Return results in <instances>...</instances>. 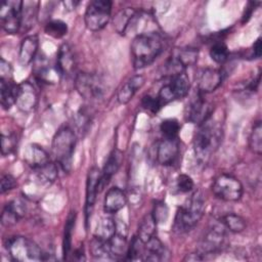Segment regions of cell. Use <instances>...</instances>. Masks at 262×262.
<instances>
[{"label": "cell", "instance_id": "cell-3", "mask_svg": "<svg viewBox=\"0 0 262 262\" xmlns=\"http://www.w3.org/2000/svg\"><path fill=\"white\" fill-rule=\"evenodd\" d=\"M205 200L201 190L194 191L176 212L173 228L183 233L192 229L202 219L205 212Z\"/></svg>", "mask_w": 262, "mask_h": 262}, {"label": "cell", "instance_id": "cell-34", "mask_svg": "<svg viewBox=\"0 0 262 262\" xmlns=\"http://www.w3.org/2000/svg\"><path fill=\"white\" fill-rule=\"evenodd\" d=\"M76 222V213L71 212L69 215L66 225H64V231H63V239H62V253H63V259H67L70 251H71V245H72V235L73 230L75 227Z\"/></svg>", "mask_w": 262, "mask_h": 262}, {"label": "cell", "instance_id": "cell-48", "mask_svg": "<svg viewBox=\"0 0 262 262\" xmlns=\"http://www.w3.org/2000/svg\"><path fill=\"white\" fill-rule=\"evenodd\" d=\"M258 4L256 2H249L248 6L246 7V10H245V14L243 16V23L245 21H248V19L251 17L252 15V12L254 11V8H255V5Z\"/></svg>", "mask_w": 262, "mask_h": 262}, {"label": "cell", "instance_id": "cell-45", "mask_svg": "<svg viewBox=\"0 0 262 262\" xmlns=\"http://www.w3.org/2000/svg\"><path fill=\"white\" fill-rule=\"evenodd\" d=\"M0 81L13 82V80H12V67L4 58L0 59Z\"/></svg>", "mask_w": 262, "mask_h": 262}, {"label": "cell", "instance_id": "cell-24", "mask_svg": "<svg viewBox=\"0 0 262 262\" xmlns=\"http://www.w3.org/2000/svg\"><path fill=\"white\" fill-rule=\"evenodd\" d=\"M27 163L34 169H38L50 162V158L46 150L37 144H31L25 156Z\"/></svg>", "mask_w": 262, "mask_h": 262}, {"label": "cell", "instance_id": "cell-11", "mask_svg": "<svg viewBox=\"0 0 262 262\" xmlns=\"http://www.w3.org/2000/svg\"><path fill=\"white\" fill-rule=\"evenodd\" d=\"M38 91L35 85L29 81L17 84L15 104L24 113H30L38 104Z\"/></svg>", "mask_w": 262, "mask_h": 262}, {"label": "cell", "instance_id": "cell-28", "mask_svg": "<svg viewBox=\"0 0 262 262\" xmlns=\"http://www.w3.org/2000/svg\"><path fill=\"white\" fill-rule=\"evenodd\" d=\"M156 225H157V222L151 213L144 215V217L141 219L140 224L138 226L137 237L143 244H145L154 236L155 230H156Z\"/></svg>", "mask_w": 262, "mask_h": 262}, {"label": "cell", "instance_id": "cell-41", "mask_svg": "<svg viewBox=\"0 0 262 262\" xmlns=\"http://www.w3.org/2000/svg\"><path fill=\"white\" fill-rule=\"evenodd\" d=\"M17 145V138L14 134H2L1 135V152L3 156L12 154Z\"/></svg>", "mask_w": 262, "mask_h": 262}, {"label": "cell", "instance_id": "cell-6", "mask_svg": "<svg viewBox=\"0 0 262 262\" xmlns=\"http://www.w3.org/2000/svg\"><path fill=\"white\" fill-rule=\"evenodd\" d=\"M112 2L108 0L91 1L85 11L84 21L88 30L96 32L103 29L111 18Z\"/></svg>", "mask_w": 262, "mask_h": 262}, {"label": "cell", "instance_id": "cell-2", "mask_svg": "<svg viewBox=\"0 0 262 262\" xmlns=\"http://www.w3.org/2000/svg\"><path fill=\"white\" fill-rule=\"evenodd\" d=\"M222 128L220 123L209 117L199 125L193 138V151L196 160L204 164L218 149L222 141Z\"/></svg>", "mask_w": 262, "mask_h": 262}, {"label": "cell", "instance_id": "cell-36", "mask_svg": "<svg viewBox=\"0 0 262 262\" xmlns=\"http://www.w3.org/2000/svg\"><path fill=\"white\" fill-rule=\"evenodd\" d=\"M44 31L48 36L55 39H59L67 35L68 26L64 21L60 19H52L45 25Z\"/></svg>", "mask_w": 262, "mask_h": 262}, {"label": "cell", "instance_id": "cell-35", "mask_svg": "<svg viewBox=\"0 0 262 262\" xmlns=\"http://www.w3.org/2000/svg\"><path fill=\"white\" fill-rule=\"evenodd\" d=\"M174 56L185 69L187 67L193 66L196 62L198 57H199V51H198V49H195L193 47L180 48L176 51Z\"/></svg>", "mask_w": 262, "mask_h": 262}, {"label": "cell", "instance_id": "cell-22", "mask_svg": "<svg viewBox=\"0 0 262 262\" xmlns=\"http://www.w3.org/2000/svg\"><path fill=\"white\" fill-rule=\"evenodd\" d=\"M76 60L72 48L69 44H62L59 47L56 59V67L60 71L61 75L71 74L75 69Z\"/></svg>", "mask_w": 262, "mask_h": 262}, {"label": "cell", "instance_id": "cell-33", "mask_svg": "<svg viewBox=\"0 0 262 262\" xmlns=\"http://www.w3.org/2000/svg\"><path fill=\"white\" fill-rule=\"evenodd\" d=\"M221 223L225 226L226 229L233 233L242 232L246 228L245 219L242 216L234 213H227L226 215L222 216Z\"/></svg>", "mask_w": 262, "mask_h": 262}, {"label": "cell", "instance_id": "cell-8", "mask_svg": "<svg viewBox=\"0 0 262 262\" xmlns=\"http://www.w3.org/2000/svg\"><path fill=\"white\" fill-rule=\"evenodd\" d=\"M23 2L19 0L3 1L0 8L1 26L8 34H14L21 28Z\"/></svg>", "mask_w": 262, "mask_h": 262}, {"label": "cell", "instance_id": "cell-40", "mask_svg": "<svg viewBox=\"0 0 262 262\" xmlns=\"http://www.w3.org/2000/svg\"><path fill=\"white\" fill-rule=\"evenodd\" d=\"M144 254V244L137 237L134 236L127 249V259L129 260H138L142 259Z\"/></svg>", "mask_w": 262, "mask_h": 262}, {"label": "cell", "instance_id": "cell-17", "mask_svg": "<svg viewBox=\"0 0 262 262\" xmlns=\"http://www.w3.org/2000/svg\"><path fill=\"white\" fill-rule=\"evenodd\" d=\"M127 196L125 192L117 187L114 186L107 190L103 201V211L106 214H115L119 212L126 206Z\"/></svg>", "mask_w": 262, "mask_h": 262}, {"label": "cell", "instance_id": "cell-9", "mask_svg": "<svg viewBox=\"0 0 262 262\" xmlns=\"http://www.w3.org/2000/svg\"><path fill=\"white\" fill-rule=\"evenodd\" d=\"M226 242L225 226L222 223L214 224L208 228L202 237L198 252L204 257L218 253L224 247Z\"/></svg>", "mask_w": 262, "mask_h": 262}, {"label": "cell", "instance_id": "cell-37", "mask_svg": "<svg viewBox=\"0 0 262 262\" xmlns=\"http://www.w3.org/2000/svg\"><path fill=\"white\" fill-rule=\"evenodd\" d=\"M249 146L253 152L261 155L262 152V126L261 122L257 121L251 131L249 137Z\"/></svg>", "mask_w": 262, "mask_h": 262}, {"label": "cell", "instance_id": "cell-32", "mask_svg": "<svg viewBox=\"0 0 262 262\" xmlns=\"http://www.w3.org/2000/svg\"><path fill=\"white\" fill-rule=\"evenodd\" d=\"M60 77H61V73L56 67V64L55 67L45 64L43 67H40L36 73V78L42 83H47V84L57 83Z\"/></svg>", "mask_w": 262, "mask_h": 262}, {"label": "cell", "instance_id": "cell-1", "mask_svg": "<svg viewBox=\"0 0 262 262\" xmlns=\"http://www.w3.org/2000/svg\"><path fill=\"white\" fill-rule=\"evenodd\" d=\"M163 39L157 32L140 33L132 40L130 49L134 69L150 66L163 51Z\"/></svg>", "mask_w": 262, "mask_h": 262}, {"label": "cell", "instance_id": "cell-43", "mask_svg": "<svg viewBox=\"0 0 262 262\" xmlns=\"http://www.w3.org/2000/svg\"><path fill=\"white\" fill-rule=\"evenodd\" d=\"M141 104L145 110L151 112L152 114L158 113L162 107L158 97L157 96H151V95L143 96V98L141 100Z\"/></svg>", "mask_w": 262, "mask_h": 262}, {"label": "cell", "instance_id": "cell-30", "mask_svg": "<svg viewBox=\"0 0 262 262\" xmlns=\"http://www.w3.org/2000/svg\"><path fill=\"white\" fill-rule=\"evenodd\" d=\"M90 251L92 256L97 260H107L114 259L108 241H103L97 237H94L90 243Z\"/></svg>", "mask_w": 262, "mask_h": 262}, {"label": "cell", "instance_id": "cell-39", "mask_svg": "<svg viewBox=\"0 0 262 262\" xmlns=\"http://www.w3.org/2000/svg\"><path fill=\"white\" fill-rule=\"evenodd\" d=\"M210 56L217 63L225 62L229 56L227 46L221 41L214 43L210 49Z\"/></svg>", "mask_w": 262, "mask_h": 262}, {"label": "cell", "instance_id": "cell-19", "mask_svg": "<svg viewBox=\"0 0 262 262\" xmlns=\"http://www.w3.org/2000/svg\"><path fill=\"white\" fill-rule=\"evenodd\" d=\"M39 47V40L36 35H30L26 37L19 46V52H18V60L21 66H28L30 64L34 58L36 57V54L38 52Z\"/></svg>", "mask_w": 262, "mask_h": 262}, {"label": "cell", "instance_id": "cell-29", "mask_svg": "<svg viewBox=\"0 0 262 262\" xmlns=\"http://www.w3.org/2000/svg\"><path fill=\"white\" fill-rule=\"evenodd\" d=\"M17 85L13 82L0 81V92H1V105L4 110H9L12 104L15 103Z\"/></svg>", "mask_w": 262, "mask_h": 262}, {"label": "cell", "instance_id": "cell-46", "mask_svg": "<svg viewBox=\"0 0 262 262\" xmlns=\"http://www.w3.org/2000/svg\"><path fill=\"white\" fill-rule=\"evenodd\" d=\"M17 185L16 179L10 175V174H5L2 176L1 178V183H0V190L1 193H5L7 191L12 190L13 188H15Z\"/></svg>", "mask_w": 262, "mask_h": 262}, {"label": "cell", "instance_id": "cell-49", "mask_svg": "<svg viewBox=\"0 0 262 262\" xmlns=\"http://www.w3.org/2000/svg\"><path fill=\"white\" fill-rule=\"evenodd\" d=\"M78 3H79V2H74V1H66V2H63L64 6H66L67 8H71V9L75 8L76 5H78Z\"/></svg>", "mask_w": 262, "mask_h": 262}, {"label": "cell", "instance_id": "cell-38", "mask_svg": "<svg viewBox=\"0 0 262 262\" xmlns=\"http://www.w3.org/2000/svg\"><path fill=\"white\" fill-rule=\"evenodd\" d=\"M160 130L164 138H168V139L178 138V134L180 131V124L176 119H167L161 123Z\"/></svg>", "mask_w": 262, "mask_h": 262}, {"label": "cell", "instance_id": "cell-25", "mask_svg": "<svg viewBox=\"0 0 262 262\" xmlns=\"http://www.w3.org/2000/svg\"><path fill=\"white\" fill-rule=\"evenodd\" d=\"M136 16H137V11L132 7H126L120 10L114 18L115 30L119 34L125 35L129 26L133 24Z\"/></svg>", "mask_w": 262, "mask_h": 262}, {"label": "cell", "instance_id": "cell-7", "mask_svg": "<svg viewBox=\"0 0 262 262\" xmlns=\"http://www.w3.org/2000/svg\"><path fill=\"white\" fill-rule=\"evenodd\" d=\"M212 191L222 201L236 202L243 195V185L232 175L221 174L214 180Z\"/></svg>", "mask_w": 262, "mask_h": 262}, {"label": "cell", "instance_id": "cell-20", "mask_svg": "<svg viewBox=\"0 0 262 262\" xmlns=\"http://www.w3.org/2000/svg\"><path fill=\"white\" fill-rule=\"evenodd\" d=\"M145 82V79L141 75H136L130 78L124 85L121 86V88L118 91L117 99L119 103L126 104L128 103L136 93V91L143 86Z\"/></svg>", "mask_w": 262, "mask_h": 262}, {"label": "cell", "instance_id": "cell-16", "mask_svg": "<svg viewBox=\"0 0 262 262\" xmlns=\"http://www.w3.org/2000/svg\"><path fill=\"white\" fill-rule=\"evenodd\" d=\"M26 211V204L21 200H13L4 207L1 214V223L5 226L13 225L25 216Z\"/></svg>", "mask_w": 262, "mask_h": 262}, {"label": "cell", "instance_id": "cell-13", "mask_svg": "<svg viewBox=\"0 0 262 262\" xmlns=\"http://www.w3.org/2000/svg\"><path fill=\"white\" fill-rule=\"evenodd\" d=\"M101 171L96 168L92 167L87 174L86 180V200H85V216L86 222L88 221L89 215H91L97 192H99V181H100Z\"/></svg>", "mask_w": 262, "mask_h": 262}, {"label": "cell", "instance_id": "cell-27", "mask_svg": "<svg viewBox=\"0 0 262 262\" xmlns=\"http://www.w3.org/2000/svg\"><path fill=\"white\" fill-rule=\"evenodd\" d=\"M115 232L116 221L110 216H104L100 218L96 224V228L94 230V237L103 241H110L112 236L115 234Z\"/></svg>", "mask_w": 262, "mask_h": 262}, {"label": "cell", "instance_id": "cell-14", "mask_svg": "<svg viewBox=\"0 0 262 262\" xmlns=\"http://www.w3.org/2000/svg\"><path fill=\"white\" fill-rule=\"evenodd\" d=\"M198 89L199 92L206 94L215 91L222 83V73L217 69L206 68L198 75Z\"/></svg>", "mask_w": 262, "mask_h": 262}, {"label": "cell", "instance_id": "cell-31", "mask_svg": "<svg viewBox=\"0 0 262 262\" xmlns=\"http://www.w3.org/2000/svg\"><path fill=\"white\" fill-rule=\"evenodd\" d=\"M35 171H36L38 180L44 185L52 184L56 180L57 175H58L56 165L54 163H52L51 161L49 163H47L46 165L36 169Z\"/></svg>", "mask_w": 262, "mask_h": 262}, {"label": "cell", "instance_id": "cell-18", "mask_svg": "<svg viewBox=\"0 0 262 262\" xmlns=\"http://www.w3.org/2000/svg\"><path fill=\"white\" fill-rule=\"evenodd\" d=\"M122 161H123L122 152L118 149L113 150L112 154L108 156L106 163L101 171V176L99 181V191L102 190L107 185L111 178L118 172L122 164Z\"/></svg>", "mask_w": 262, "mask_h": 262}, {"label": "cell", "instance_id": "cell-15", "mask_svg": "<svg viewBox=\"0 0 262 262\" xmlns=\"http://www.w3.org/2000/svg\"><path fill=\"white\" fill-rule=\"evenodd\" d=\"M179 154V140L178 138L168 139L163 138L157 146V161L164 166L172 165L177 159Z\"/></svg>", "mask_w": 262, "mask_h": 262}, {"label": "cell", "instance_id": "cell-47", "mask_svg": "<svg viewBox=\"0 0 262 262\" xmlns=\"http://www.w3.org/2000/svg\"><path fill=\"white\" fill-rule=\"evenodd\" d=\"M252 56L254 58H259L261 56V38H258L253 44Z\"/></svg>", "mask_w": 262, "mask_h": 262}, {"label": "cell", "instance_id": "cell-12", "mask_svg": "<svg viewBox=\"0 0 262 262\" xmlns=\"http://www.w3.org/2000/svg\"><path fill=\"white\" fill-rule=\"evenodd\" d=\"M211 116H212L211 105L204 98V94L198 91L196 95L187 104L186 112H185L186 120L193 124L201 125Z\"/></svg>", "mask_w": 262, "mask_h": 262}, {"label": "cell", "instance_id": "cell-44", "mask_svg": "<svg viewBox=\"0 0 262 262\" xmlns=\"http://www.w3.org/2000/svg\"><path fill=\"white\" fill-rule=\"evenodd\" d=\"M168 208L165 203H157L154 206V210L151 212L157 223L165 222L168 218Z\"/></svg>", "mask_w": 262, "mask_h": 262}, {"label": "cell", "instance_id": "cell-5", "mask_svg": "<svg viewBox=\"0 0 262 262\" xmlns=\"http://www.w3.org/2000/svg\"><path fill=\"white\" fill-rule=\"evenodd\" d=\"M6 248L9 256L14 261H40L44 259L45 255L33 241L24 236L8 238Z\"/></svg>", "mask_w": 262, "mask_h": 262}, {"label": "cell", "instance_id": "cell-23", "mask_svg": "<svg viewBox=\"0 0 262 262\" xmlns=\"http://www.w3.org/2000/svg\"><path fill=\"white\" fill-rule=\"evenodd\" d=\"M166 254L167 251L164 245L157 236L154 235L148 242L144 244V254L142 259L146 261H162L166 259Z\"/></svg>", "mask_w": 262, "mask_h": 262}, {"label": "cell", "instance_id": "cell-42", "mask_svg": "<svg viewBox=\"0 0 262 262\" xmlns=\"http://www.w3.org/2000/svg\"><path fill=\"white\" fill-rule=\"evenodd\" d=\"M193 180L187 174H180L176 178V188L179 192H188L193 188Z\"/></svg>", "mask_w": 262, "mask_h": 262}, {"label": "cell", "instance_id": "cell-4", "mask_svg": "<svg viewBox=\"0 0 262 262\" xmlns=\"http://www.w3.org/2000/svg\"><path fill=\"white\" fill-rule=\"evenodd\" d=\"M76 142L77 138L75 132L67 126L59 128L52 138V156L64 172H70L72 169V160Z\"/></svg>", "mask_w": 262, "mask_h": 262}, {"label": "cell", "instance_id": "cell-26", "mask_svg": "<svg viewBox=\"0 0 262 262\" xmlns=\"http://www.w3.org/2000/svg\"><path fill=\"white\" fill-rule=\"evenodd\" d=\"M39 10V2L37 1H24L21 8V28L20 30L31 29L37 18Z\"/></svg>", "mask_w": 262, "mask_h": 262}, {"label": "cell", "instance_id": "cell-10", "mask_svg": "<svg viewBox=\"0 0 262 262\" xmlns=\"http://www.w3.org/2000/svg\"><path fill=\"white\" fill-rule=\"evenodd\" d=\"M77 92L86 99H96L102 96L104 87L101 79L90 73H79L75 79Z\"/></svg>", "mask_w": 262, "mask_h": 262}, {"label": "cell", "instance_id": "cell-21", "mask_svg": "<svg viewBox=\"0 0 262 262\" xmlns=\"http://www.w3.org/2000/svg\"><path fill=\"white\" fill-rule=\"evenodd\" d=\"M167 86L174 98V100L184 98L189 91L190 83L188 76L185 72H182L172 78H170V82L167 83Z\"/></svg>", "mask_w": 262, "mask_h": 262}]
</instances>
